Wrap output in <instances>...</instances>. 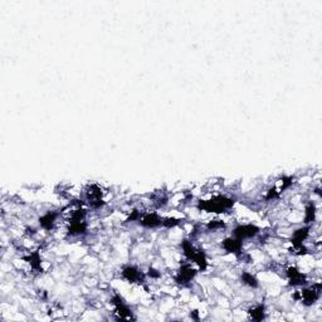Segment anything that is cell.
Segmentation results:
<instances>
[{
  "instance_id": "obj_1",
  "label": "cell",
  "mask_w": 322,
  "mask_h": 322,
  "mask_svg": "<svg viewBox=\"0 0 322 322\" xmlns=\"http://www.w3.org/2000/svg\"><path fill=\"white\" fill-rule=\"evenodd\" d=\"M234 205V200L226 195H215L209 200H200L198 203V209L208 213L220 214L230 209Z\"/></svg>"
},
{
  "instance_id": "obj_2",
  "label": "cell",
  "mask_w": 322,
  "mask_h": 322,
  "mask_svg": "<svg viewBox=\"0 0 322 322\" xmlns=\"http://www.w3.org/2000/svg\"><path fill=\"white\" fill-rule=\"evenodd\" d=\"M196 273H198V270L191 266V262H189V261L184 262V263L180 266V268H179L178 272H176L175 282L178 284L185 286V284L190 283V282L195 278Z\"/></svg>"
},
{
  "instance_id": "obj_3",
  "label": "cell",
  "mask_w": 322,
  "mask_h": 322,
  "mask_svg": "<svg viewBox=\"0 0 322 322\" xmlns=\"http://www.w3.org/2000/svg\"><path fill=\"white\" fill-rule=\"evenodd\" d=\"M261 233V228L255 224H239L233 229V235L240 240L252 239Z\"/></svg>"
},
{
  "instance_id": "obj_4",
  "label": "cell",
  "mask_w": 322,
  "mask_h": 322,
  "mask_svg": "<svg viewBox=\"0 0 322 322\" xmlns=\"http://www.w3.org/2000/svg\"><path fill=\"white\" fill-rule=\"evenodd\" d=\"M320 292H321V286H320V283L314 284V286L310 288H305V290L299 291L301 301L303 302V305L306 306L314 305L315 302L320 299Z\"/></svg>"
},
{
  "instance_id": "obj_5",
  "label": "cell",
  "mask_w": 322,
  "mask_h": 322,
  "mask_svg": "<svg viewBox=\"0 0 322 322\" xmlns=\"http://www.w3.org/2000/svg\"><path fill=\"white\" fill-rule=\"evenodd\" d=\"M122 277L130 283H141L144 282L145 275L138 270L135 266H126L123 267L122 272H121Z\"/></svg>"
},
{
  "instance_id": "obj_6",
  "label": "cell",
  "mask_w": 322,
  "mask_h": 322,
  "mask_svg": "<svg viewBox=\"0 0 322 322\" xmlns=\"http://www.w3.org/2000/svg\"><path fill=\"white\" fill-rule=\"evenodd\" d=\"M222 248L226 251L227 253H231V254H242V249H243V240L238 239L234 235L233 237H228L222 242Z\"/></svg>"
},
{
  "instance_id": "obj_7",
  "label": "cell",
  "mask_w": 322,
  "mask_h": 322,
  "mask_svg": "<svg viewBox=\"0 0 322 322\" xmlns=\"http://www.w3.org/2000/svg\"><path fill=\"white\" fill-rule=\"evenodd\" d=\"M286 276H287L290 284L293 286V287L303 286V284H306V282H307L305 273H302L296 267H288L287 271H286Z\"/></svg>"
},
{
  "instance_id": "obj_8",
  "label": "cell",
  "mask_w": 322,
  "mask_h": 322,
  "mask_svg": "<svg viewBox=\"0 0 322 322\" xmlns=\"http://www.w3.org/2000/svg\"><path fill=\"white\" fill-rule=\"evenodd\" d=\"M58 218L59 213H57V211H47V213H44L42 217H39V226H41V228L44 229V230H52V229L54 228V226L57 224Z\"/></svg>"
},
{
  "instance_id": "obj_9",
  "label": "cell",
  "mask_w": 322,
  "mask_h": 322,
  "mask_svg": "<svg viewBox=\"0 0 322 322\" xmlns=\"http://www.w3.org/2000/svg\"><path fill=\"white\" fill-rule=\"evenodd\" d=\"M140 226L145 227V228H158V227L162 226V218L155 211L142 214L140 219Z\"/></svg>"
},
{
  "instance_id": "obj_10",
  "label": "cell",
  "mask_w": 322,
  "mask_h": 322,
  "mask_svg": "<svg viewBox=\"0 0 322 322\" xmlns=\"http://www.w3.org/2000/svg\"><path fill=\"white\" fill-rule=\"evenodd\" d=\"M316 205L314 202H310L305 208V224H311V223L315 222V218H316Z\"/></svg>"
},
{
  "instance_id": "obj_11",
  "label": "cell",
  "mask_w": 322,
  "mask_h": 322,
  "mask_svg": "<svg viewBox=\"0 0 322 322\" xmlns=\"http://www.w3.org/2000/svg\"><path fill=\"white\" fill-rule=\"evenodd\" d=\"M249 315L251 319L255 320V321H262L266 317V308L263 305H257L249 310Z\"/></svg>"
},
{
  "instance_id": "obj_12",
  "label": "cell",
  "mask_w": 322,
  "mask_h": 322,
  "mask_svg": "<svg viewBox=\"0 0 322 322\" xmlns=\"http://www.w3.org/2000/svg\"><path fill=\"white\" fill-rule=\"evenodd\" d=\"M240 279H242V282H243L246 286H248V287H251V288H257L258 286H259V282H258V279L255 278V276L252 275L251 272L242 273V276H240Z\"/></svg>"
},
{
  "instance_id": "obj_13",
  "label": "cell",
  "mask_w": 322,
  "mask_h": 322,
  "mask_svg": "<svg viewBox=\"0 0 322 322\" xmlns=\"http://www.w3.org/2000/svg\"><path fill=\"white\" fill-rule=\"evenodd\" d=\"M207 228H208L209 230H219V229L226 228V222H223L222 219L210 220V222L207 224Z\"/></svg>"
},
{
  "instance_id": "obj_14",
  "label": "cell",
  "mask_w": 322,
  "mask_h": 322,
  "mask_svg": "<svg viewBox=\"0 0 322 322\" xmlns=\"http://www.w3.org/2000/svg\"><path fill=\"white\" fill-rule=\"evenodd\" d=\"M147 276H149L150 278L156 279V278H160V277H161V272H160V271L155 270V268H151V267H150L149 272H147Z\"/></svg>"
}]
</instances>
